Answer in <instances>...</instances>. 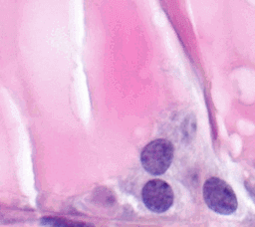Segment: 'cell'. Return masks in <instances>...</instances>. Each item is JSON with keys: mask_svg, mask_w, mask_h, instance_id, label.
I'll return each instance as SVG.
<instances>
[{"mask_svg": "<svg viewBox=\"0 0 255 227\" xmlns=\"http://www.w3.org/2000/svg\"><path fill=\"white\" fill-rule=\"evenodd\" d=\"M173 145L165 138H157L144 146L140 154L143 168L152 175L163 174L171 164Z\"/></svg>", "mask_w": 255, "mask_h": 227, "instance_id": "cell-2", "label": "cell"}, {"mask_svg": "<svg viewBox=\"0 0 255 227\" xmlns=\"http://www.w3.org/2000/svg\"><path fill=\"white\" fill-rule=\"evenodd\" d=\"M203 198L207 206L219 214H231L237 208V198L233 189L218 177H210L205 181Z\"/></svg>", "mask_w": 255, "mask_h": 227, "instance_id": "cell-1", "label": "cell"}, {"mask_svg": "<svg viewBox=\"0 0 255 227\" xmlns=\"http://www.w3.org/2000/svg\"><path fill=\"white\" fill-rule=\"evenodd\" d=\"M141 198L144 205L151 211L161 213L169 209L173 203L171 187L160 179H153L143 186Z\"/></svg>", "mask_w": 255, "mask_h": 227, "instance_id": "cell-3", "label": "cell"}]
</instances>
